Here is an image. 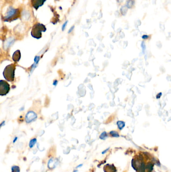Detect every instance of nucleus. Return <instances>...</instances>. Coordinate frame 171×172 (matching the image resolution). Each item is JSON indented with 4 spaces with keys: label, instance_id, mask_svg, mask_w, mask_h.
<instances>
[{
    "label": "nucleus",
    "instance_id": "6e6552de",
    "mask_svg": "<svg viewBox=\"0 0 171 172\" xmlns=\"http://www.w3.org/2000/svg\"><path fill=\"white\" fill-rule=\"evenodd\" d=\"M103 171L105 172H116V167L113 165L106 164L103 168Z\"/></svg>",
    "mask_w": 171,
    "mask_h": 172
},
{
    "label": "nucleus",
    "instance_id": "f257e3e1",
    "mask_svg": "<svg viewBox=\"0 0 171 172\" xmlns=\"http://www.w3.org/2000/svg\"><path fill=\"white\" fill-rule=\"evenodd\" d=\"M147 153H143L134 156L132 161V165L137 172H152L154 168V159L149 157L145 161Z\"/></svg>",
    "mask_w": 171,
    "mask_h": 172
},
{
    "label": "nucleus",
    "instance_id": "f8f14e48",
    "mask_svg": "<svg viewBox=\"0 0 171 172\" xmlns=\"http://www.w3.org/2000/svg\"><path fill=\"white\" fill-rule=\"evenodd\" d=\"M118 128L120 130H122L125 126V123L122 121H118L117 122Z\"/></svg>",
    "mask_w": 171,
    "mask_h": 172
},
{
    "label": "nucleus",
    "instance_id": "39448f33",
    "mask_svg": "<svg viewBox=\"0 0 171 172\" xmlns=\"http://www.w3.org/2000/svg\"><path fill=\"white\" fill-rule=\"evenodd\" d=\"M10 90V87L9 83L4 80H0V96L7 94Z\"/></svg>",
    "mask_w": 171,
    "mask_h": 172
},
{
    "label": "nucleus",
    "instance_id": "9b49d317",
    "mask_svg": "<svg viewBox=\"0 0 171 172\" xmlns=\"http://www.w3.org/2000/svg\"><path fill=\"white\" fill-rule=\"evenodd\" d=\"M22 17L24 20H28L30 17V15L28 11H25L23 12Z\"/></svg>",
    "mask_w": 171,
    "mask_h": 172
},
{
    "label": "nucleus",
    "instance_id": "a211bd4d",
    "mask_svg": "<svg viewBox=\"0 0 171 172\" xmlns=\"http://www.w3.org/2000/svg\"><path fill=\"white\" fill-rule=\"evenodd\" d=\"M67 22H68V21H66V22L64 23V24L63 25V26H62V31H64V30L65 28L66 27V25H67Z\"/></svg>",
    "mask_w": 171,
    "mask_h": 172
},
{
    "label": "nucleus",
    "instance_id": "9d476101",
    "mask_svg": "<svg viewBox=\"0 0 171 172\" xmlns=\"http://www.w3.org/2000/svg\"><path fill=\"white\" fill-rule=\"evenodd\" d=\"M56 162L57 161L54 160L53 159H50L48 163V167L50 169H53L55 168L56 166Z\"/></svg>",
    "mask_w": 171,
    "mask_h": 172
},
{
    "label": "nucleus",
    "instance_id": "f3484780",
    "mask_svg": "<svg viewBox=\"0 0 171 172\" xmlns=\"http://www.w3.org/2000/svg\"><path fill=\"white\" fill-rule=\"evenodd\" d=\"M141 46H142V47L143 49V53H144L145 51H146V45L144 44V42H142Z\"/></svg>",
    "mask_w": 171,
    "mask_h": 172
},
{
    "label": "nucleus",
    "instance_id": "dca6fc26",
    "mask_svg": "<svg viewBox=\"0 0 171 172\" xmlns=\"http://www.w3.org/2000/svg\"><path fill=\"white\" fill-rule=\"evenodd\" d=\"M107 137V133L105 131V132H103L102 133H101L99 136V138L101 139H103V140H105L106 138Z\"/></svg>",
    "mask_w": 171,
    "mask_h": 172
},
{
    "label": "nucleus",
    "instance_id": "4468645a",
    "mask_svg": "<svg viewBox=\"0 0 171 172\" xmlns=\"http://www.w3.org/2000/svg\"><path fill=\"white\" fill-rule=\"evenodd\" d=\"M20 168L17 166H14L12 167V172H20Z\"/></svg>",
    "mask_w": 171,
    "mask_h": 172
},
{
    "label": "nucleus",
    "instance_id": "412c9836",
    "mask_svg": "<svg viewBox=\"0 0 171 172\" xmlns=\"http://www.w3.org/2000/svg\"><path fill=\"white\" fill-rule=\"evenodd\" d=\"M110 150V148H108L107 149H106V150H104L103 151H102V154H105L108 150Z\"/></svg>",
    "mask_w": 171,
    "mask_h": 172
},
{
    "label": "nucleus",
    "instance_id": "423d86ee",
    "mask_svg": "<svg viewBox=\"0 0 171 172\" xmlns=\"http://www.w3.org/2000/svg\"><path fill=\"white\" fill-rule=\"evenodd\" d=\"M37 118V115L34 111H29L25 117V120L27 123L34 121Z\"/></svg>",
    "mask_w": 171,
    "mask_h": 172
},
{
    "label": "nucleus",
    "instance_id": "7ed1b4c3",
    "mask_svg": "<svg viewBox=\"0 0 171 172\" xmlns=\"http://www.w3.org/2000/svg\"><path fill=\"white\" fill-rule=\"evenodd\" d=\"M16 66L14 64H10L6 67L3 72V76L6 80L9 82H13L15 78Z\"/></svg>",
    "mask_w": 171,
    "mask_h": 172
},
{
    "label": "nucleus",
    "instance_id": "6ab92c4d",
    "mask_svg": "<svg viewBox=\"0 0 171 172\" xmlns=\"http://www.w3.org/2000/svg\"><path fill=\"white\" fill-rule=\"evenodd\" d=\"M142 38H143V39H147V38H149V36H148V35H143V36H142Z\"/></svg>",
    "mask_w": 171,
    "mask_h": 172
},
{
    "label": "nucleus",
    "instance_id": "4be33fe9",
    "mask_svg": "<svg viewBox=\"0 0 171 172\" xmlns=\"http://www.w3.org/2000/svg\"><path fill=\"white\" fill-rule=\"evenodd\" d=\"M161 96H162V93H160V94H158L157 95V99H159L160 97Z\"/></svg>",
    "mask_w": 171,
    "mask_h": 172
},
{
    "label": "nucleus",
    "instance_id": "5701e85b",
    "mask_svg": "<svg viewBox=\"0 0 171 172\" xmlns=\"http://www.w3.org/2000/svg\"><path fill=\"white\" fill-rule=\"evenodd\" d=\"M57 83H58V81H57V80H55V81H54V82H53V85H54V86H56L57 84Z\"/></svg>",
    "mask_w": 171,
    "mask_h": 172
},
{
    "label": "nucleus",
    "instance_id": "f03ea898",
    "mask_svg": "<svg viewBox=\"0 0 171 172\" xmlns=\"http://www.w3.org/2000/svg\"><path fill=\"white\" fill-rule=\"evenodd\" d=\"M46 31V26L41 23H36L32 28L31 35L36 39H40L42 37V33Z\"/></svg>",
    "mask_w": 171,
    "mask_h": 172
},
{
    "label": "nucleus",
    "instance_id": "ddd939ff",
    "mask_svg": "<svg viewBox=\"0 0 171 172\" xmlns=\"http://www.w3.org/2000/svg\"><path fill=\"white\" fill-rule=\"evenodd\" d=\"M37 142V139H31L29 142V147L30 148H33L34 147V146L35 145V144H36V143Z\"/></svg>",
    "mask_w": 171,
    "mask_h": 172
},
{
    "label": "nucleus",
    "instance_id": "a878e982",
    "mask_svg": "<svg viewBox=\"0 0 171 172\" xmlns=\"http://www.w3.org/2000/svg\"><path fill=\"white\" fill-rule=\"evenodd\" d=\"M4 122H3V123H2L0 124V127H1V126H2V125H3V124L4 123Z\"/></svg>",
    "mask_w": 171,
    "mask_h": 172
},
{
    "label": "nucleus",
    "instance_id": "1a4fd4ad",
    "mask_svg": "<svg viewBox=\"0 0 171 172\" xmlns=\"http://www.w3.org/2000/svg\"><path fill=\"white\" fill-rule=\"evenodd\" d=\"M21 58V52L19 50H17L14 53L12 56V59L15 62L19 61Z\"/></svg>",
    "mask_w": 171,
    "mask_h": 172
},
{
    "label": "nucleus",
    "instance_id": "aec40b11",
    "mask_svg": "<svg viewBox=\"0 0 171 172\" xmlns=\"http://www.w3.org/2000/svg\"><path fill=\"white\" fill-rule=\"evenodd\" d=\"M74 26H73L71 28L69 29V31H68V33H70V32H71L72 31V30L74 29Z\"/></svg>",
    "mask_w": 171,
    "mask_h": 172
},
{
    "label": "nucleus",
    "instance_id": "2eb2a0df",
    "mask_svg": "<svg viewBox=\"0 0 171 172\" xmlns=\"http://www.w3.org/2000/svg\"><path fill=\"white\" fill-rule=\"evenodd\" d=\"M110 135L114 137H120V135L117 132L115 131H111L110 132Z\"/></svg>",
    "mask_w": 171,
    "mask_h": 172
},
{
    "label": "nucleus",
    "instance_id": "bb28decb",
    "mask_svg": "<svg viewBox=\"0 0 171 172\" xmlns=\"http://www.w3.org/2000/svg\"><path fill=\"white\" fill-rule=\"evenodd\" d=\"M78 172V170H74L73 171V172Z\"/></svg>",
    "mask_w": 171,
    "mask_h": 172
},
{
    "label": "nucleus",
    "instance_id": "0eeeda50",
    "mask_svg": "<svg viewBox=\"0 0 171 172\" xmlns=\"http://www.w3.org/2000/svg\"><path fill=\"white\" fill-rule=\"evenodd\" d=\"M46 1V0H31V4L36 10H38L39 7L43 5Z\"/></svg>",
    "mask_w": 171,
    "mask_h": 172
},
{
    "label": "nucleus",
    "instance_id": "393cba45",
    "mask_svg": "<svg viewBox=\"0 0 171 172\" xmlns=\"http://www.w3.org/2000/svg\"><path fill=\"white\" fill-rule=\"evenodd\" d=\"M82 166V164H80V165H78V166L76 167V168H80V167H81V166Z\"/></svg>",
    "mask_w": 171,
    "mask_h": 172
},
{
    "label": "nucleus",
    "instance_id": "b1692460",
    "mask_svg": "<svg viewBox=\"0 0 171 172\" xmlns=\"http://www.w3.org/2000/svg\"><path fill=\"white\" fill-rule=\"evenodd\" d=\"M17 139H18V137H16L14 139V140H13V142L15 143V142L17 140Z\"/></svg>",
    "mask_w": 171,
    "mask_h": 172
},
{
    "label": "nucleus",
    "instance_id": "20e7f679",
    "mask_svg": "<svg viewBox=\"0 0 171 172\" xmlns=\"http://www.w3.org/2000/svg\"><path fill=\"white\" fill-rule=\"evenodd\" d=\"M20 15V11L18 9L10 8L5 16V21H10L18 19Z\"/></svg>",
    "mask_w": 171,
    "mask_h": 172
}]
</instances>
